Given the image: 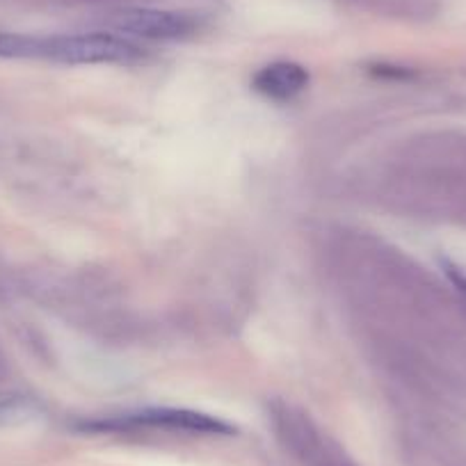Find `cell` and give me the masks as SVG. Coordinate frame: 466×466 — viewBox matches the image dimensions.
Returning a JSON list of instances; mask_svg holds the SVG:
<instances>
[{"label":"cell","instance_id":"3957f363","mask_svg":"<svg viewBox=\"0 0 466 466\" xmlns=\"http://www.w3.org/2000/svg\"><path fill=\"white\" fill-rule=\"evenodd\" d=\"M112 25L142 39H181L192 33L195 21L165 10H124L112 16Z\"/></svg>","mask_w":466,"mask_h":466},{"label":"cell","instance_id":"277c9868","mask_svg":"<svg viewBox=\"0 0 466 466\" xmlns=\"http://www.w3.org/2000/svg\"><path fill=\"white\" fill-rule=\"evenodd\" d=\"M307 69L295 65V62H275V65H268L254 78V87L261 94H266V96L277 98V101L298 96L299 92L307 89Z\"/></svg>","mask_w":466,"mask_h":466},{"label":"cell","instance_id":"6da1fadb","mask_svg":"<svg viewBox=\"0 0 466 466\" xmlns=\"http://www.w3.org/2000/svg\"><path fill=\"white\" fill-rule=\"evenodd\" d=\"M142 56V48L115 35H60L46 37L44 60L66 62V65H115L133 62Z\"/></svg>","mask_w":466,"mask_h":466},{"label":"cell","instance_id":"5b68a950","mask_svg":"<svg viewBox=\"0 0 466 466\" xmlns=\"http://www.w3.org/2000/svg\"><path fill=\"white\" fill-rule=\"evenodd\" d=\"M35 416L33 402L12 393H0V428L25 423Z\"/></svg>","mask_w":466,"mask_h":466},{"label":"cell","instance_id":"7a4b0ae2","mask_svg":"<svg viewBox=\"0 0 466 466\" xmlns=\"http://www.w3.org/2000/svg\"><path fill=\"white\" fill-rule=\"evenodd\" d=\"M128 425H145V428H163L178 430V432H195V434H231L236 428L215 416L204 414V411L192 410H172V407H156V410L137 411L128 414L112 423H103L101 428H128Z\"/></svg>","mask_w":466,"mask_h":466}]
</instances>
